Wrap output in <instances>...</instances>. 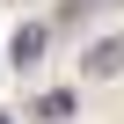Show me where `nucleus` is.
I'll list each match as a JSON object with an SVG mask.
<instances>
[{
    "label": "nucleus",
    "instance_id": "2",
    "mask_svg": "<svg viewBox=\"0 0 124 124\" xmlns=\"http://www.w3.org/2000/svg\"><path fill=\"white\" fill-rule=\"evenodd\" d=\"M44 37H51L44 22H22V29H15V44H8V51H15V66H37V58H44Z\"/></svg>",
    "mask_w": 124,
    "mask_h": 124
},
{
    "label": "nucleus",
    "instance_id": "3",
    "mask_svg": "<svg viewBox=\"0 0 124 124\" xmlns=\"http://www.w3.org/2000/svg\"><path fill=\"white\" fill-rule=\"evenodd\" d=\"M37 117H44V124H66V117H73V95H66V88H51V95L37 102Z\"/></svg>",
    "mask_w": 124,
    "mask_h": 124
},
{
    "label": "nucleus",
    "instance_id": "1",
    "mask_svg": "<svg viewBox=\"0 0 124 124\" xmlns=\"http://www.w3.org/2000/svg\"><path fill=\"white\" fill-rule=\"evenodd\" d=\"M80 66H88L95 80H109V73H124V37H102V44H95V51L80 58Z\"/></svg>",
    "mask_w": 124,
    "mask_h": 124
},
{
    "label": "nucleus",
    "instance_id": "4",
    "mask_svg": "<svg viewBox=\"0 0 124 124\" xmlns=\"http://www.w3.org/2000/svg\"><path fill=\"white\" fill-rule=\"evenodd\" d=\"M0 124H8V117H0Z\"/></svg>",
    "mask_w": 124,
    "mask_h": 124
}]
</instances>
